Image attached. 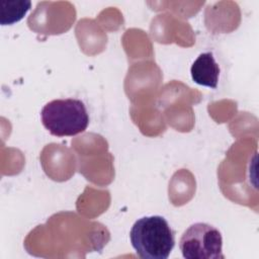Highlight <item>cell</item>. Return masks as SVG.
I'll list each match as a JSON object with an SVG mask.
<instances>
[{
    "instance_id": "1",
    "label": "cell",
    "mask_w": 259,
    "mask_h": 259,
    "mask_svg": "<svg viewBox=\"0 0 259 259\" xmlns=\"http://www.w3.org/2000/svg\"><path fill=\"white\" fill-rule=\"evenodd\" d=\"M130 240L139 257L167 259L175 246V233L164 217L149 215L135 222Z\"/></svg>"
},
{
    "instance_id": "2",
    "label": "cell",
    "mask_w": 259,
    "mask_h": 259,
    "mask_svg": "<svg viewBox=\"0 0 259 259\" xmlns=\"http://www.w3.org/2000/svg\"><path fill=\"white\" fill-rule=\"evenodd\" d=\"M42 125L56 137H73L89 124V114L83 101L76 98L55 99L40 111Z\"/></svg>"
},
{
    "instance_id": "3",
    "label": "cell",
    "mask_w": 259,
    "mask_h": 259,
    "mask_svg": "<svg viewBox=\"0 0 259 259\" xmlns=\"http://www.w3.org/2000/svg\"><path fill=\"white\" fill-rule=\"evenodd\" d=\"M179 249L186 259H223V237L212 225L194 223L182 234Z\"/></svg>"
},
{
    "instance_id": "4",
    "label": "cell",
    "mask_w": 259,
    "mask_h": 259,
    "mask_svg": "<svg viewBox=\"0 0 259 259\" xmlns=\"http://www.w3.org/2000/svg\"><path fill=\"white\" fill-rule=\"evenodd\" d=\"M221 69L212 52H204L198 55L190 67V75L198 85L217 88Z\"/></svg>"
},
{
    "instance_id": "5",
    "label": "cell",
    "mask_w": 259,
    "mask_h": 259,
    "mask_svg": "<svg viewBox=\"0 0 259 259\" xmlns=\"http://www.w3.org/2000/svg\"><path fill=\"white\" fill-rule=\"evenodd\" d=\"M30 1H7L0 0V23L11 25L18 22L30 9Z\"/></svg>"
}]
</instances>
